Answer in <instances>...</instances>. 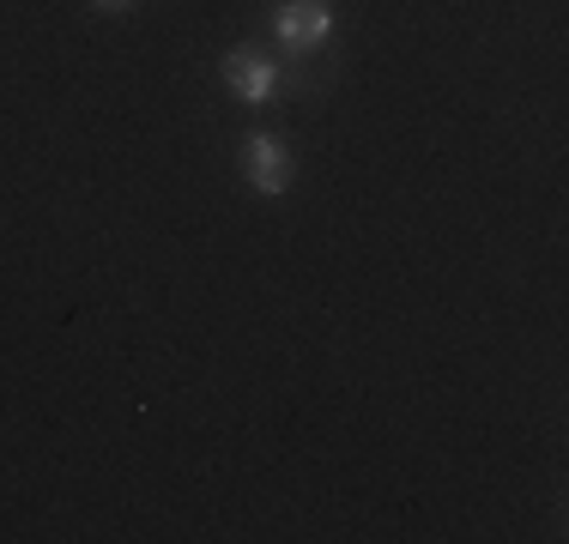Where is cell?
<instances>
[{
	"instance_id": "3",
	"label": "cell",
	"mask_w": 569,
	"mask_h": 544,
	"mask_svg": "<svg viewBox=\"0 0 569 544\" xmlns=\"http://www.w3.org/2000/svg\"><path fill=\"white\" fill-rule=\"evenodd\" d=\"M224 79H230V91H237L242 103H273V91H279V67L267 61L261 49H230L224 54Z\"/></svg>"
},
{
	"instance_id": "2",
	"label": "cell",
	"mask_w": 569,
	"mask_h": 544,
	"mask_svg": "<svg viewBox=\"0 0 569 544\" xmlns=\"http://www.w3.org/2000/svg\"><path fill=\"white\" fill-rule=\"evenodd\" d=\"M242 170H249L254 194H284L291 188V145L273 133H254V140H242Z\"/></svg>"
},
{
	"instance_id": "1",
	"label": "cell",
	"mask_w": 569,
	"mask_h": 544,
	"mask_svg": "<svg viewBox=\"0 0 569 544\" xmlns=\"http://www.w3.org/2000/svg\"><path fill=\"white\" fill-rule=\"evenodd\" d=\"M273 31H279L284 49H316V43H328L333 12H328V0H279Z\"/></svg>"
},
{
	"instance_id": "4",
	"label": "cell",
	"mask_w": 569,
	"mask_h": 544,
	"mask_svg": "<svg viewBox=\"0 0 569 544\" xmlns=\"http://www.w3.org/2000/svg\"><path fill=\"white\" fill-rule=\"evenodd\" d=\"M98 7H110V12H121V7H133V0H98Z\"/></svg>"
}]
</instances>
